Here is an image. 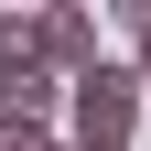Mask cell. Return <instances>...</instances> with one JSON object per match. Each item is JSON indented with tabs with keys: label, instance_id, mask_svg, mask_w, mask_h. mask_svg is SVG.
Returning a JSON list of instances; mask_svg holds the SVG:
<instances>
[{
	"label": "cell",
	"instance_id": "cell-1",
	"mask_svg": "<svg viewBox=\"0 0 151 151\" xmlns=\"http://www.w3.org/2000/svg\"><path fill=\"white\" fill-rule=\"evenodd\" d=\"M76 151H129V129H140V108H151V86L129 65H97V76H76Z\"/></svg>",
	"mask_w": 151,
	"mask_h": 151
},
{
	"label": "cell",
	"instance_id": "cell-2",
	"mask_svg": "<svg viewBox=\"0 0 151 151\" xmlns=\"http://www.w3.org/2000/svg\"><path fill=\"white\" fill-rule=\"evenodd\" d=\"M32 76H54L43 65V11H0V86H32Z\"/></svg>",
	"mask_w": 151,
	"mask_h": 151
},
{
	"label": "cell",
	"instance_id": "cell-3",
	"mask_svg": "<svg viewBox=\"0 0 151 151\" xmlns=\"http://www.w3.org/2000/svg\"><path fill=\"white\" fill-rule=\"evenodd\" d=\"M65 151H76V140H65Z\"/></svg>",
	"mask_w": 151,
	"mask_h": 151
}]
</instances>
